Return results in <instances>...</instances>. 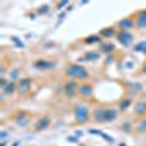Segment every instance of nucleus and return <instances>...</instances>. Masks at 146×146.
I'll list each match as a JSON object with an SVG mask.
<instances>
[{"instance_id":"f257e3e1","label":"nucleus","mask_w":146,"mask_h":146,"mask_svg":"<svg viewBox=\"0 0 146 146\" xmlns=\"http://www.w3.org/2000/svg\"><path fill=\"white\" fill-rule=\"evenodd\" d=\"M66 73H67L70 78H79V79L88 78L86 69L82 67V66H79V64H70V66L66 69Z\"/></svg>"},{"instance_id":"f03ea898","label":"nucleus","mask_w":146,"mask_h":146,"mask_svg":"<svg viewBox=\"0 0 146 146\" xmlns=\"http://www.w3.org/2000/svg\"><path fill=\"white\" fill-rule=\"evenodd\" d=\"M75 117L78 123H86L88 118H89V110L86 108V105H76L75 107Z\"/></svg>"},{"instance_id":"7ed1b4c3","label":"nucleus","mask_w":146,"mask_h":146,"mask_svg":"<svg viewBox=\"0 0 146 146\" xmlns=\"http://www.w3.org/2000/svg\"><path fill=\"white\" fill-rule=\"evenodd\" d=\"M117 40L123 44V45H130L131 42H133V35L129 32V31H121V32H118L117 34Z\"/></svg>"},{"instance_id":"20e7f679","label":"nucleus","mask_w":146,"mask_h":146,"mask_svg":"<svg viewBox=\"0 0 146 146\" xmlns=\"http://www.w3.org/2000/svg\"><path fill=\"white\" fill-rule=\"evenodd\" d=\"M78 91H79V94L82 96H85V98H89V96L92 95V86H91V85H86V83L80 85Z\"/></svg>"},{"instance_id":"39448f33","label":"nucleus","mask_w":146,"mask_h":146,"mask_svg":"<svg viewBox=\"0 0 146 146\" xmlns=\"http://www.w3.org/2000/svg\"><path fill=\"white\" fill-rule=\"evenodd\" d=\"M105 117H107V110L105 108H100V110H96V111L94 113V118L96 121H100V123H104Z\"/></svg>"},{"instance_id":"423d86ee","label":"nucleus","mask_w":146,"mask_h":146,"mask_svg":"<svg viewBox=\"0 0 146 146\" xmlns=\"http://www.w3.org/2000/svg\"><path fill=\"white\" fill-rule=\"evenodd\" d=\"M29 86H31V82H29V79H22L21 82H19V86H18V89H19V92L21 94H27L28 91H29Z\"/></svg>"},{"instance_id":"0eeeda50","label":"nucleus","mask_w":146,"mask_h":146,"mask_svg":"<svg viewBox=\"0 0 146 146\" xmlns=\"http://www.w3.org/2000/svg\"><path fill=\"white\" fill-rule=\"evenodd\" d=\"M136 25L140 28H146V10H142L137 13V21H136Z\"/></svg>"},{"instance_id":"6e6552de","label":"nucleus","mask_w":146,"mask_h":146,"mask_svg":"<svg viewBox=\"0 0 146 146\" xmlns=\"http://www.w3.org/2000/svg\"><path fill=\"white\" fill-rule=\"evenodd\" d=\"M34 66H35L36 69H51V67H54V63H51V62H44V60H40V62H35V63H34Z\"/></svg>"},{"instance_id":"1a4fd4ad","label":"nucleus","mask_w":146,"mask_h":146,"mask_svg":"<svg viewBox=\"0 0 146 146\" xmlns=\"http://www.w3.org/2000/svg\"><path fill=\"white\" fill-rule=\"evenodd\" d=\"M48 124H50V118L48 117H41L40 120H38V123H36V130H42V129H45Z\"/></svg>"},{"instance_id":"9d476101","label":"nucleus","mask_w":146,"mask_h":146,"mask_svg":"<svg viewBox=\"0 0 146 146\" xmlns=\"http://www.w3.org/2000/svg\"><path fill=\"white\" fill-rule=\"evenodd\" d=\"M16 123L21 126V127H23V126H27L28 123H29V117L27 115V114H21L18 118H16Z\"/></svg>"},{"instance_id":"9b49d317","label":"nucleus","mask_w":146,"mask_h":146,"mask_svg":"<svg viewBox=\"0 0 146 146\" xmlns=\"http://www.w3.org/2000/svg\"><path fill=\"white\" fill-rule=\"evenodd\" d=\"M135 111H136V114H142V113H145V111H146V101H140V102H137L136 107H135Z\"/></svg>"},{"instance_id":"f8f14e48","label":"nucleus","mask_w":146,"mask_h":146,"mask_svg":"<svg viewBox=\"0 0 146 146\" xmlns=\"http://www.w3.org/2000/svg\"><path fill=\"white\" fill-rule=\"evenodd\" d=\"M118 27L120 28H124V31H127V28H131L133 27V22L130 19H123L121 22H118Z\"/></svg>"},{"instance_id":"ddd939ff","label":"nucleus","mask_w":146,"mask_h":146,"mask_svg":"<svg viewBox=\"0 0 146 146\" xmlns=\"http://www.w3.org/2000/svg\"><path fill=\"white\" fill-rule=\"evenodd\" d=\"M114 118H117V111H115V110H107L105 121H113Z\"/></svg>"},{"instance_id":"4468645a","label":"nucleus","mask_w":146,"mask_h":146,"mask_svg":"<svg viewBox=\"0 0 146 146\" xmlns=\"http://www.w3.org/2000/svg\"><path fill=\"white\" fill-rule=\"evenodd\" d=\"M101 35L102 36H107V38H110V36H114V28H107V29H102L101 31Z\"/></svg>"},{"instance_id":"2eb2a0df","label":"nucleus","mask_w":146,"mask_h":146,"mask_svg":"<svg viewBox=\"0 0 146 146\" xmlns=\"http://www.w3.org/2000/svg\"><path fill=\"white\" fill-rule=\"evenodd\" d=\"M73 88H75V85H73V82L72 83H67V86H66V91H67V95L69 96H73Z\"/></svg>"},{"instance_id":"dca6fc26","label":"nucleus","mask_w":146,"mask_h":146,"mask_svg":"<svg viewBox=\"0 0 146 146\" xmlns=\"http://www.w3.org/2000/svg\"><path fill=\"white\" fill-rule=\"evenodd\" d=\"M135 50H136V51H146V41L139 42V45L135 47Z\"/></svg>"},{"instance_id":"f3484780","label":"nucleus","mask_w":146,"mask_h":146,"mask_svg":"<svg viewBox=\"0 0 146 146\" xmlns=\"http://www.w3.org/2000/svg\"><path fill=\"white\" fill-rule=\"evenodd\" d=\"M86 56H88V57L85 58V60H98V58H100L98 53H88Z\"/></svg>"},{"instance_id":"a211bd4d","label":"nucleus","mask_w":146,"mask_h":146,"mask_svg":"<svg viewBox=\"0 0 146 146\" xmlns=\"http://www.w3.org/2000/svg\"><path fill=\"white\" fill-rule=\"evenodd\" d=\"M102 51H113L114 50V45H110V44H102L101 45Z\"/></svg>"},{"instance_id":"6ab92c4d","label":"nucleus","mask_w":146,"mask_h":146,"mask_svg":"<svg viewBox=\"0 0 146 146\" xmlns=\"http://www.w3.org/2000/svg\"><path fill=\"white\" fill-rule=\"evenodd\" d=\"M13 89H15V85L10 83V85H7V86L5 88V94H12V92H13Z\"/></svg>"},{"instance_id":"aec40b11","label":"nucleus","mask_w":146,"mask_h":146,"mask_svg":"<svg viewBox=\"0 0 146 146\" xmlns=\"http://www.w3.org/2000/svg\"><path fill=\"white\" fill-rule=\"evenodd\" d=\"M86 42H100V36H89V38L85 40Z\"/></svg>"},{"instance_id":"412c9836","label":"nucleus","mask_w":146,"mask_h":146,"mask_svg":"<svg viewBox=\"0 0 146 146\" xmlns=\"http://www.w3.org/2000/svg\"><path fill=\"white\" fill-rule=\"evenodd\" d=\"M137 129H139V131H146V118H145V120L142 121V123L139 124V127H137Z\"/></svg>"},{"instance_id":"4be33fe9","label":"nucleus","mask_w":146,"mask_h":146,"mask_svg":"<svg viewBox=\"0 0 146 146\" xmlns=\"http://www.w3.org/2000/svg\"><path fill=\"white\" fill-rule=\"evenodd\" d=\"M129 105H130V101H129V100H126V101H123V104H121L120 107H121V110H126Z\"/></svg>"},{"instance_id":"5701e85b","label":"nucleus","mask_w":146,"mask_h":146,"mask_svg":"<svg viewBox=\"0 0 146 146\" xmlns=\"http://www.w3.org/2000/svg\"><path fill=\"white\" fill-rule=\"evenodd\" d=\"M0 136H2L0 139H2V140H5V139H6V136H7V133H6L5 130H2V131H0Z\"/></svg>"},{"instance_id":"b1692460","label":"nucleus","mask_w":146,"mask_h":146,"mask_svg":"<svg viewBox=\"0 0 146 146\" xmlns=\"http://www.w3.org/2000/svg\"><path fill=\"white\" fill-rule=\"evenodd\" d=\"M18 73H19L18 70H13V73H12V75H10V76H12V78H16V76H18Z\"/></svg>"},{"instance_id":"393cba45","label":"nucleus","mask_w":146,"mask_h":146,"mask_svg":"<svg viewBox=\"0 0 146 146\" xmlns=\"http://www.w3.org/2000/svg\"><path fill=\"white\" fill-rule=\"evenodd\" d=\"M64 5H67V2H62V3H60V5H58V7H63Z\"/></svg>"}]
</instances>
